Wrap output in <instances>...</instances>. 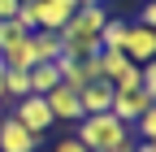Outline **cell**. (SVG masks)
Instances as JSON below:
<instances>
[{"mask_svg":"<svg viewBox=\"0 0 156 152\" xmlns=\"http://www.w3.org/2000/svg\"><path fill=\"white\" fill-rule=\"evenodd\" d=\"M26 78H30V96H48V91L61 83V70H56V61H35L26 70Z\"/></svg>","mask_w":156,"mask_h":152,"instance_id":"9","label":"cell"},{"mask_svg":"<svg viewBox=\"0 0 156 152\" xmlns=\"http://www.w3.org/2000/svg\"><path fill=\"white\" fill-rule=\"evenodd\" d=\"M22 96H30L26 70H5V100H22Z\"/></svg>","mask_w":156,"mask_h":152,"instance_id":"12","label":"cell"},{"mask_svg":"<svg viewBox=\"0 0 156 152\" xmlns=\"http://www.w3.org/2000/svg\"><path fill=\"white\" fill-rule=\"evenodd\" d=\"M0 100H5V65H0Z\"/></svg>","mask_w":156,"mask_h":152,"instance_id":"22","label":"cell"},{"mask_svg":"<svg viewBox=\"0 0 156 152\" xmlns=\"http://www.w3.org/2000/svg\"><path fill=\"white\" fill-rule=\"evenodd\" d=\"M139 26H147V31H156V0H143V9H139V17H134Z\"/></svg>","mask_w":156,"mask_h":152,"instance_id":"17","label":"cell"},{"mask_svg":"<svg viewBox=\"0 0 156 152\" xmlns=\"http://www.w3.org/2000/svg\"><path fill=\"white\" fill-rule=\"evenodd\" d=\"M78 9V0H35V17H39V31H61Z\"/></svg>","mask_w":156,"mask_h":152,"instance_id":"7","label":"cell"},{"mask_svg":"<svg viewBox=\"0 0 156 152\" xmlns=\"http://www.w3.org/2000/svg\"><path fill=\"white\" fill-rule=\"evenodd\" d=\"M78 143H83L87 152H113V148H122L130 143V126L122 118H113V113H87V118H78Z\"/></svg>","mask_w":156,"mask_h":152,"instance_id":"1","label":"cell"},{"mask_svg":"<svg viewBox=\"0 0 156 152\" xmlns=\"http://www.w3.org/2000/svg\"><path fill=\"white\" fill-rule=\"evenodd\" d=\"M30 48L39 61H56L61 56V35L56 31H30Z\"/></svg>","mask_w":156,"mask_h":152,"instance_id":"11","label":"cell"},{"mask_svg":"<svg viewBox=\"0 0 156 152\" xmlns=\"http://www.w3.org/2000/svg\"><path fill=\"white\" fill-rule=\"evenodd\" d=\"M126 26H130V22H122V17H108V22H104V31H100V48H122Z\"/></svg>","mask_w":156,"mask_h":152,"instance_id":"13","label":"cell"},{"mask_svg":"<svg viewBox=\"0 0 156 152\" xmlns=\"http://www.w3.org/2000/svg\"><path fill=\"white\" fill-rule=\"evenodd\" d=\"M78 104H83V118H87V113H108V104H113V83L95 78V83H87V87H78Z\"/></svg>","mask_w":156,"mask_h":152,"instance_id":"8","label":"cell"},{"mask_svg":"<svg viewBox=\"0 0 156 152\" xmlns=\"http://www.w3.org/2000/svg\"><path fill=\"white\" fill-rule=\"evenodd\" d=\"M143 109H152V96H147L143 87H113V104H108L113 118H122V122L130 126Z\"/></svg>","mask_w":156,"mask_h":152,"instance_id":"2","label":"cell"},{"mask_svg":"<svg viewBox=\"0 0 156 152\" xmlns=\"http://www.w3.org/2000/svg\"><path fill=\"white\" fill-rule=\"evenodd\" d=\"M56 152H87V148H83V143L69 135V139H61V143H56Z\"/></svg>","mask_w":156,"mask_h":152,"instance_id":"19","label":"cell"},{"mask_svg":"<svg viewBox=\"0 0 156 152\" xmlns=\"http://www.w3.org/2000/svg\"><path fill=\"white\" fill-rule=\"evenodd\" d=\"M139 87L156 100V65H152V61H143V65H139Z\"/></svg>","mask_w":156,"mask_h":152,"instance_id":"16","label":"cell"},{"mask_svg":"<svg viewBox=\"0 0 156 152\" xmlns=\"http://www.w3.org/2000/svg\"><path fill=\"white\" fill-rule=\"evenodd\" d=\"M122 52H126V61H134V65L152 61V56H156V31L130 22V26H126V39H122Z\"/></svg>","mask_w":156,"mask_h":152,"instance_id":"4","label":"cell"},{"mask_svg":"<svg viewBox=\"0 0 156 152\" xmlns=\"http://www.w3.org/2000/svg\"><path fill=\"white\" fill-rule=\"evenodd\" d=\"M17 5H22V0H0V22H9V17L17 13Z\"/></svg>","mask_w":156,"mask_h":152,"instance_id":"18","label":"cell"},{"mask_svg":"<svg viewBox=\"0 0 156 152\" xmlns=\"http://www.w3.org/2000/svg\"><path fill=\"white\" fill-rule=\"evenodd\" d=\"M13 118L22 122L30 135H44L48 126H56L52 113H48V104H44V96H22V100H17V109H13Z\"/></svg>","mask_w":156,"mask_h":152,"instance_id":"5","label":"cell"},{"mask_svg":"<svg viewBox=\"0 0 156 152\" xmlns=\"http://www.w3.org/2000/svg\"><path fill=\"white\" fill-rule=\"evenodd\" d=\"M44 104H48V113H52V122H78L83 118V104H78V91L74 87H65V83H56L48 96H44Z\"/></svg>","mask_w":156,"mask_h":152,"instance_id":"3","label":"cell"},{"mask_svg":"<svg viewBox=\"0 0 156 152\" xmlns=\"http://www.w3.org/2000/svg\"><path fill=\"white\" fill-rule=\"evenodd\" d=\"M35 61H39V56H35V48H30V35H26L22 44H13L9 52H0V65H5V70H30Z\"/></svg>","mask_w":156,"mask_h":152,"instance_id":"10","label":"cell"},{"mask_svg":"<svg viewBox=\"0 0 156 152\" xmlns=\"http://www.w3.org/2000/svg\"><path fill=\"white\" fill-rule=\"evenodd\" d=\"M35 148H39V135H30L13 113L0 118V152H35Z\"/></svg>","mask_w":156,"mask_h":152,"instance_id":"6","label":"cell"},{"mask_svg":"<svg viewBox=\"0 0 156 152\" xmlns=\"http://www.w3.org/2000/svg\"><path fill=\"white\" fill-rule=\"evenodd\" d=\"M91 5H104V0H78V9H91Z\"/></svg>","mask_w":156,"mask_h":152,"instance_id":"21","label":"cell"},{"mask_svg":"<svg viewBox=\"0 0 156 152\" xmlns=\"http://www.w3.org/2000/svg\"><path fill=\"white\" fill-rule=\"evenodd\" d=\"M0 118H5V100H0Z\"/></svg>","mask_w":156,"mask_h":152,"instance_id":"24","label":"cell"},{"mask_svg":"<svg viewBox=\"0 0 156 152\" xmlns=\"http://www.w3.org/2000/svg\"><path fill=\"white\" fill-rule=\"evenodd\" d=\"M134 152H156V143H134Z\"/></svg>","mask_w":156,"mask_h":152,"instance_id":"20","label":"cell"},{"mask_svg":"<svg viewBox=\"0 0 156 152\" xmlns=\"http://www.w3.org/2000/svg\"><path fill=\"white\" fill-rule=\"evenodd\" d=\"M22 39H26V31L17 26L13 17H9V22H0V52H9L13 44H22Z\"/></svg>","mask_w":156,"mask_h":152,"instance_id":"15","label":"cell"},{"mask_svg":"<svg viewBox=\"0 0 156 152\" xmlns=\"http://www.w3.org/2000/svg\"><path fill=\"white\" fill-rule=\"evenodd\" d=\"M130 130H134V135H139L143 143H152V139H156V104H152V109H143L139 118L130 122Z\"/></svg>","mask_w":156,"mask_h":152,"instance_id":"14","label":"cell"},{"mask_svg":"<svg viewBox=\"0 0 156 152\" xmlns=\"http://www.w3.org/2000/svg\"><path fill=\"white\" fill-rule=\"evenodd\" d=\"M113 152H134V143H122V148H113Z\"/></svg>","mask_w":156,"mask_h":152,"instance_id":"23","label":"cell"}]
</instances>
